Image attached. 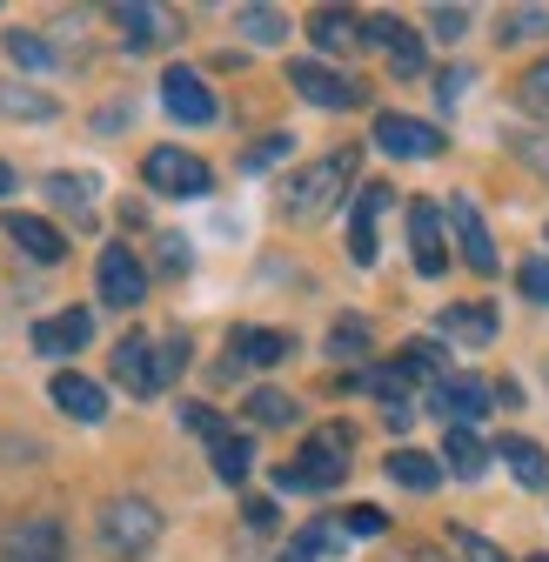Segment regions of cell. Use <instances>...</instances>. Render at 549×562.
<instances>
[{
  "label": "cell",
  "mask_w": 549,
  "mask_h": 562,
  "mask_svg": "<svg viewBox=\"0 0 549 562\" xmlns=\"http://www.w3.org/2000/svg\"><path fill=\"white\" fill-rule=\"evenodd\" d=\"M181 362H188V341H181V335H168V341L121 335V348H114V382H121L127 395H161V389L181 375Z\"/></svg>",
  "instance_id": "obj_1"
},
{
  "label": "cell",
  "mask_w": 549,
  "mask_h": 562,
  "mask_svg": "<svg viewBox=\"0 0 549 562\" xmlns=\"http://www.w3.org/2000/svg\"><path fill=\"white\" fill-rule=\"evenodd\" d=\"M349 181H356V148L309 161V168L282 188V215H289V222H322L328 207H335L341 194H349Z\"/></svg>",
  "instance_id": "obj_2"
},
{
  "label": "cell",
  "mask_w": 549,
  "mask_h": 562,
  "mask_svg": "<svg viewBox=\"0 0 549 562\" xmlns=\"http://www.w3.org/2000/svg\"><path fill=\"white\" fill-rule=\"evenodd\" d=\"M349 456H356V436L341 429V422L335 429H315L295 462L274 469V488H335L341 475H349Z\"/></svg>",
  "instance_id": "obj_3"
},
{
  "label": "cell",
  "mask_w": 549,
  "mask_h": 562,
  "mask_svg": "<svg viewBox=\"0 0 549 562\" xmlns=\"http://www.w3.org/2000/svg\"><path fill=\"white\" fill-rule=\"evenodd\" d=\"M155 536H161V516H155V503H142V496H114V503L101 509V549H108L114 562H142V555L155 549Z\"/></svg>",
  "instance_id": "obj_4"
},
{
  "label": "cell",
  "mask_w": 549,
  "mask_h": 562,
  "mask_svg": "<svg viewBox=\"0 0 549 562\" xmlns=\"http://www.w3.org/2000/svg\"><path fill=\"white\" fill-rule=\"evenodd\" d=\"M0 562H67V529L60 516H21L0 529Z\"/></svg>",
  "instance_id": "obj_5"
},
{
  "label": "cell",
  "mask_w": 549,
  "mask_h": 562,
  "mask_svg": "<svg viewBox=\"0 0 549 562\" xmlns=\"http://www.w3.org/2000/svg\"><path fill=\"white\" fill-rule=\"evenodd\" d=\"M376 148L395 161H436L442 155V127L408 121V114H376Z\"/></svg>",
  "instance_id": "obj_6"
},
{
  "label": "cell",
  "mask_w": 549,
  "mask_h": 562,
  "mask_svg": "<svg viewBox=\"0 0 549 562\" xmlns=\"http://www.w3.org/2000/svg\"><path fill=\"white\" fill-rule=\"evenodd\" d=\"M94 281H101L108 308H142V295H148V274H142V261H134V248H101Z\"/></svg>",
  "instance_id": "obj_7"
},
{
  "label": "cell",
  "mask_w": 549,
  "mask_h": 562,
  "mask_svg": "<svg viewBox=\"0 0 549 562\" xmlns=\"http://www.w3.org/2000/svg\"><path fill=\"white\" fill-rule=\"evenodd\" d=\"M142 175H148V188L155 194H209V161H194V155H181V148H155L148 161H142Z\"/></svg>",
  "instance_id": "obj_8"
},
{
  "label": "cell",
  "mask_w": 549,
  "mask_h": 562,
  "mask_svg": "<svg viewBox=\"0 0 549 562\" xmlns=\"http://www.w3.org/2000/svg\"><path fill=\"white\" fill-rule=\"evenodd\" d=\"M429 402H436V415L449 422V429H469V422H483V415H490L496 389H490V382H475V375H449V382L429 389Z\"/></svg>",
  "instance_id": "obj_9"
},
{
  "label": "cell",
  "mask_w": 549,
  "mask_h": 562,
  "mask_svg": "<svg viewBox=\"0 0 549 562\" xmlns=\"http://www.w3.org/2000/svg\"><path fill=\"white\" fill-rule=\"evenodd\" d=\"M289 88H295L302 101H315V108H335V114L362 101V88L341 81L335 67H322V60H289Z\"/></svg>",
  "instance_id": "obj_10"
},
{
  "label": "cell",
  "mask_w": 549,
  "mask_h": 562,
  "mask_svg": "<svg viewBox=\"0 0 549 562\" xmlns=\"http://www.w3.org/2000/svg\"><path fill=\"white\" fill-rule=\"evenodd\" d=\"M161 101H168V114L188 121V127H209V121H215V94H209V81H201L194 67H168V75H161Z\"/></svg>",
  "instance_id": "obj_11"
},
{
  "label": "cell",
  "mask_w": 549,
  "mask_h": 562,
  "mask_svg": "<svg viewBox=\"0 0 549 562\" xmlns=\"http://www.w3.org/2000/svg\"><path fill=\"white\" fill-rule=\"evenodd\" d=\"M449 228H456L462 261H469L475 274H496V241H490V222H483V207H475L469 194H456V201H449Z\"/></svg>",
  "instance_id": "obj_12"
},
{
  "label": "cell",
  "mask_w": 549,
  "mask_h": 562,
  "mask_svg": "<svg viewBox=\"0 0 549 562\" xmlns=\"http://www.w3.org/2000/svg\"><path fill=\"white\" fill-rule=\"evenodd\" d=\"M0 228H8V241H14L27 261H41V268H54V261L67 255V235H60L54 222H41V215H21V207H8V215H0Z\"/></svg>",
  "instance_id": "obj_13"
},
{
  "label": "cell",
  "mask_w": 549,
  "mask_h": 562,
  "mask_svg": "<svg viewBox=\"0 0 549 562\" xmlns=\"http://www.w3.org/2000/svg\"><path fill=\"white\" fill-rule=\"evenodd\" d=\"M408 248H416V268L423 274H442L449 268V241H442L436 201H408Z\"/></svg>",
  "instance_id": "obj_14"
},
{
  "label": "cell",
  "mask_w": 549,
  "mask_h": 562,
  "mask_svg": "<svg viewBox=\"0 0 549 562\" xmlns=\"http://www.w3.org/2000/svg\"><path fill=\"white\" fill-rule=\"evenodd\" d=\"M389 194H395V188L362 181V194H356V207H349V255H356V268H369V261H376V215L389 207Z\"/></svg>",
  "instance_id": "obj_15"
},
{
  "label": "cell",
  "mask_w": 549,
  "mask_h": 562,
  "mask_svg": "<svg viewBox=\"0 0 549 562\" xmlns=\"http://www.w3.org/2000/svg\"><path fill=\"white\" fill-rule=\"evenodd\" d=\"M88 335H94V315L88 308L47 315V322H34V356H75V348H88Z\"/></svg>",
  "instance_id": "obj_16"
},
{
  "label": "cell",
  "mask_w": 549,
  "mask_h": 562,
  "mask_svg": "<svg viewBox=\"0 0 549 562\" xmlns=\"http://www.w3.org/2000/svg\"><path fill=\"white\" fill-rule=\"evenodd\" d=\"M114 27H121V41H127L134 54L175 41V21H168L161 8H148V0H121V8H114Z\"/></svg>",
  "instance_id": "obj_17"
},
{
  "label": "cell",
  "mask_w": 549,
  "mask_h": 562,
  "mask_svg": "<svg viewBox=\"0 0 549 562\" xmlns=\"http://www.w3.org/2000/svg\"><path fill=\"white\" fill-rule=\"evenodd\" d=\"M362 41H376V47H389V60H395V75H423V41L408 34L402 21H389V14H376V21H362Z\"/></svg>",
  "instance_id": "obj_18"
},
{
  "label": "cell",
  "mask_w": 549,
  "mask_h": 562,
  "mask_svg": "<svg viewBox=\"0 0 549 562\" xmlns=\"http://www.w3.org/2000/svg\"><path fill=\"white\" fill-rule=\"evenodd\" d=\"M54 408L75 415V422H101V415H108V395H101V382H88V375H75V369H60V375H54Z\"/></svg>",
  "instance_id": "obj_19"
},
{
  "label": "cell",
  "mask_w": 549,
  "mask_h": 562,
  "mask_svg": "<svg viewBox=\"0 0 549 562\" xmlns=\"http://www.w3.org/2000/svg\"><path fill=\"white\" fill-rule=\"evenodd\" d=\"M235 362H248V369H274V362H289L295 356V341L282 335V328H235Z\"/></svg>",
  "instance_id": "obj_20"
},
{
  "label": "cell",
  "mask_w": 549,
  "mask_h": 562,
  "mask_svg": "<svg viewBox=\"0 0 549 562\" xmlns=\"http://www.w3.org/2000/svg\"><path fill=\"white\" fill-rule=\"evenodd\" d=\"M309 41H315L322 54H349V47H362V21L341 14V8H315V14H309Z\"/></svg>",
  "instance_id": "obj_21"
},
{
  "label": "cell",
  "mask_w": 549,
  "mask_h": 562,
  "mask_svg": "<svg viewBox=\"0 0 549 562\" xmlns=\"http://www.w3.org/2000/svg\"><path fill=\"white\" fill-rule=\"evenodd\" d=\"M496 456L509 462V475H516L523 488H549V456H542V442H529V436H503Z\"/></svg>",
  "instance_id": "obj_22"
},
{
  "label": "cell",
  "mask_w": 549,
  "mask_h": 562,
  "mask_svg": "<svg viewBox=\"0 0 549 562\" xmlns=\"http://www.w3.org/2000/svg\"><path fill=\"white\" fill-rule=\"evenodd\" d=\"M389 482H402V488H416V496H429V488L442 482V469H436V456H423V449H395V456H389Z\"/></svg>",
  "instance_id": "obj_23"
},
{
  "label": "cell",
  "mask_w": 549,
  "mask_h": 562,
  "mask_svg": "<svg viewBox=\"0 0 549 562\" xmlns=\"http://www.w3.org/2000/svg\"><path fill=\"white\" fill-rule=\"evenodd\" d=\"M442 335H456V341H496V315L483 308V302H462V308H442Z\"/></svg>",
  "instance_id": "obj_24"
},
{
  "label": "cell",
  "mask_w": 549,
  "mask_h": 562,
  "mask_svg": "<svg viewBox=\"0 0 549 562\" xmlns=\"http://www.w3.org/2000/svg\"><path fill=\"white\" fill-rule=\"evenodd\" d=\"M442 462H449V475H462V482H475L490 469V449L475 442V429H449V442H442Z\"/></svg>",
  "instance_id": "obj_25"
},
{
  "label": "cell",
  "mask_w": 549,
  "mask_h": 562,
  "mask_svg": "<svg viewBox=\"0 0 549 562\" xmlns=\"http://www.w3.org/2000/svg\"><path fill=\"white\" fill-rule=\"evenodd\" d=\"M209 456H215V475H222V482H248V469H255V449H248V436H235V429H228Z\"/></svg>",
  "instance_id": "obj_26"
},
{
  "label": "cell",
  "mask_w": 549,
  "mask_h": 562,
  "mask_svg": "<svg viewBox=\"0 0 549 562\" xmlns=\"http://www.w3.org/2000/svg\"><path fill=\"white\" fill-rule=\"evenodd\" d=\"M335 542H341V522H309V529L282 549V562H322Z\"/></svg>",
  "instance_id": "obj_27"
},
{
  "label": "cell",
  "mask_w": 549,
  "mask_h": 562,
  "mask_svg": "<svg viewBox=\"0 0 549 562\" xmlns=\"http://www.w3.org/2000/svg\"><path fill=\"white\" fill-rule=\"evenodd\" d=\"M248 415L261 422V429H289V422H295V395H282V389H255V395H248Z\"/></svg>",
  "instance_id": "obj_28"
},
{
  "label": "cell",
  "mask_w": 549,
  "mask_h": 562,
  "mask_svg": "<svg viewBox=\"0 0 549 562\" xmlns=\"http://www.w3.org/2000/svg\"><path fill=\"white\" fill-rule=\"evenodd\" d=\"M47 194H54V207L88 215V207H94V175H47Z\"/></svg>",
  "instance_id": "obj_29"
},
{
  "label": "cell",
  "mask_w": 549,
  "mask_h": 562,
  "mask_svg": "<svg viewBox=\"0 0 549 562\" xmlns=\"http://www.w3.org/2000/svg\"><path fill=\"white\" fill-rule=\"evenodd\" d=\"M402 369H408V375H429V389L456 375V369L442 362V348H436V341H408V348H402Z\"/></svg>",
  "instance_id": "obj_30"
},
{
  "label": "cell",
  "mask_w": 549,
  "mask_h": 562,
  "mask_svg": "<svg viewBox=\"0 0 549 562\" xmlns=\"http://www.w3.org/2000/svg\"><path fill=\"white\" fill-rule=\"evenodd\" d=\"M235 27H242L248 41H261V47H274V41L289 34V21L274 14V8H242V14H235Z\"/></svg>",
  "instance_id": "obj_31"
},
{
  "label": "cell",
  "mask_w": 549,
  "mask_h": 562,
  "mask_svg": "<svg viewBox=\"0 0 549 562\" xmlns=\"http://www.w3.org/2000/svg\"><path fill=\"white\" fill-rule=\"evenodd\" d=\"M516 101H523V114H536V121H549V60H536L529 75L516 81Z\"/></svg>",
  "instance_id": "obj_32"
},
{
  "label": "cell",
  "mask_w": 549,
  "mask_h": 562,
  "mask_svg": "<svg viewBox=\"0 0 549 562\" xmlns=\"http://www.w3.org/2000/svg\"><path fill=\"white\" fill-rule=\"evenodd\" d=\"M8 60H14V67H54V47H47L41 34H27V27H14V34H8Z\"/></svg>",
  "instance_id": "obj_33"
},
{
  "label": "cell",
  "mask_w": 549,
  "mask_h": 562,
  "mask_svg": "<svg viewBox=\"0 0 549 562\" xmlns=\"http://www.w3.org/2000/svg\"><path fill=\"white\" fill-rule=\"evenodd\" d=\"M549 34V8H509L503 14V41H542Z\"/></svg>",
  "instance_id": "obj_34"
},
{
  "label": "cell",
  "mask_w": 549,
  "mask_h": 562,
  "mask_svg": "<svg viewBox=\"0 0 549 562\" xmlns=\"http://www.w3.org/2000/svg\"><path fill=\"white\" fill-rule=\"evenodd\" d=\"M0 114H14V121H47L54 101H47V94H27V88H0Z\"/></svg>",
  "instance_id": "obj_35"
},
{
  "label": "cell",
  "mask_w": 549,
  "mask_h": 562,
  "mask_svg": "<svg viewBox=\"0 0 549 562\" xmlns=\"http://www.w3.org/2000/svg\"><path fill=\"white\" fill-rule=\"evenodd\" d=\"M181 422H188V429H194L201 442H209V449H215V442L228 436V422H222L215 408H201V402H188V408H181Z\"/></svg>",
  "instance_id": "obj_36"
},
{
  "label": "cell",
  "mask_w": 549,
  "mask_h": 562,
  "mask_svg": "<svg viewBox=\"0 0 549 562\" xmlns=\"http://www.w3.org/2000/svg\"><path fill=\"white\" fill-rule=\"evenodd\" d=\"M389 529V516L376 509V503H356V509H341V536H382Z\"/></svg>",
  "instance_id": "obj_37"
},
{
  "label": "cell",
  "mask_w": 549,
  "mask_h": 562,
  "mask_svg": "<svg viewBox=\"0 0 549 562\" xmlns=\"http://www.w3.org/2000/svg\"><path fill=\"white\" fill-rule=\"evenodd\" d=\"M328 348H335V356H362V348H369V322H356V315L335 322L328 328Z\"/></svg>",
  "instance_id": "obj_38"
},
{
  "label": "cell",
  "mask_w": 549,
  "mask_h": 562,
  "mask_svg": "<svg viewBox=\"0 0 549 562\" xmlns=\"http://www.w3.org/2000/svg\"><path fill=\"white\" fill-rule=\"evenodd\" d=\"M456 555H462V562H509L496 542H483L475 529H456Z\"/></svg>",
  "instance_id": "obj_39"
},
{
  "label": "cell",
  "mask_w": 549,
  "mask_h": 562,
  "mask_svg": "<svg viewBox=\"0 0 549 562\" xmlns=\"http://www.w3.org/2000/svg\"><path fill=\"white\" fill-rule=\"evenodd\" d=\"M516 281H523V295H529V302H542V308H549V261H523V268H516Z\"/></svg>",
  "instance_id": "obj_40"
},
{
  "label": "cell",
  "mask_w": 549,
  "mask_h": 562,
  "mask_svg": "<svg viewBox=\"0 0 549 562\" xmlns=\"http://www.w3.org/2000/svg\"><path fill=\"white\" fill-rule=\"evenodd\" d=\"M429 27H436L442 41H462V34H469V8H429Z\"/></svg>",
  "instance_id": "obj_41"
},
{
  "label": "cell",
  "mask_w": 549,
  "mask_h": 562,
  "mask_svg": "<svg viewBox=\"0 0 549 562\" xmlns=\"http://www.w3.org/2000/svg\"><path fill=\"white\" fill-rule=\"evenodd\" d=\"M282 155H289V134H268V140H255V148H248V161H242V168H274Z\"/></svg>",
  "instance_id": "obj_42"
},
{
  "label": "cell",
  "mask_w": 549,
  "mask_h": 562,
  "mask_svg": "<svg viewBox=\"0 0 549 562\" xmlns=\"http://www.w3.org/2000/svg\"><path fill=\"white\" fill-rule=\"evenodd\" d=\"M462 88H469V75H462V67H449V75L436 81V94H442V108H456V101H462Z\"/></svg>",
  "instance_id": "obj_43"
},
{
  "label": "cell",
  "mask_w": 549,
  "mask_h": 562,
  "mask_svg": "<svg viewBox=\"0 0 549 562\" xmlns=\"http://www.w3.org/2000/svg\"><path fill=\"white\" fill-rule=\"evenodd\" d=\"M242 516H248V529H274V503H268V496H255Z\"/></svg>",
  "instance_id": "obj_44"
},
{
  "label": "cell",
  "mask_w": 549,
  "mask_h": 562,
  "mask_svg": "<svg viewBox=\"0 0 549 562\" xmlns=\"http://www.w3.org/2000/svg\"><path fill=\"white\" fill-rule=\"evenodd\" d=\"M523 155H529V161H536V168L549 175V140H523Z\"/></svg>",
  "instance_id": "obj_45"
},
{
  "label": "cell",
  "mask_w": 549,
  "mask_h": 562,
  "mask_svg": "<svg viewBox=\"0 0 549 562\" xmlns=\"http://www.w3.org/2000/svg\"><path fill=\"white\" fill-rule=\"evenodd\" d=\"M395 562H442L436 549H408V555H395Z\"/></svg>",
  "instance_id": "obj_46"
},
{
  "label": "cell",
  "mask_w": 549,
  "mask_h": 562,
  "mask_svg": "<svg viewBox=\"0 0 549 562\" xmlns=\"http://www.w3.org/2000/svg\"><path fill=\"white\" fill-rule=\"evenodd\" d=\"M0 194H14V168L8 161H0Z\"/></svg>",
  "instance_id": "obj_47"
},
{
  "label": "cell",
  "mask_w": 549,
  "mask_h": 562,
  "mask_svg": "<svg viewBox=\"0 0 549 562\" xmlns=\"http://www.w3.org/2000/svg\"><path fill=\"white\" fill-rule=\"evenodd\" d=\"M529 562H549V555H529Z\"/></svg>",
  "instance_id": "obj_48"
}]
</instances>
